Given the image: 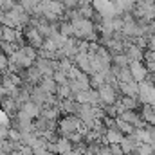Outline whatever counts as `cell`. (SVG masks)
I'll return each instance as SVG.
<instances>
[{"label": "cell", "instance_id": "obj_1", "mask_svg": "<svg viewBox=\"0 0 155 155\" xmlns=\"http://www.w3.org/2000/svg\"><path fill=\"white\" fill-rule=\"evenodd\" d=\"M83 130V123L78 114H63L58 119V134L63 137H69L71 134Z\"/></svg>", "mask_w": 155, "mask_h": 155}, {"label": "cell", "instance_id": "obj_2", "mask_svg": "<svg viewBox=\"0 0 155 155\" xmlns=\"http://www.w3.org/2000/svg\"><path fill=\"white\" fill-rule=\"evenodd\" d=\"M22 31H24V38H25V43L40 51V49H41V45H43V41H45V36L40 33V31L36 29V27H35V25H33V24L25 25Z\"/></svg>", "mask_w": 155, "mask_h": 155}, {"label": "cell", "instance_id": "obj_3", "mask_svg": "<svg viewBox=\"0 0 155 155\" xmlns=\"http://www.w3.org/2000/svg\"><path fill=\"white\" fill-rule=\"evenodd\" d=\"M139 101L143 105H155V85L150 79L139 81Z\"/></svg>", "mask_w": 155, "mask_h": 155}, {"label": "cell", "instance_id": "obj_4", "mask_svg": "<svg viewBox=\"0 0 155 155\" xmlns=\"http://www.w3.org/2000/svg\"><path fill=\"white\" fill-rule=\"evenodd\" d=\"M97 92H99V99H101V107L103 105H112V103H116L117 99H119V88H116L114 85H110V83H103L99 88H97Z\"/></svg>", "mask_w": 155, "mask_h": 155}, {"label": "cell", "instance_id": "obj_5", "mask_svg": "<svg viewBox=\"0 0 155 155\" xmlns=\"http://www.w3.org/2000/svg\"><path fill=\"white\" fill-rule=\"evenodd\" d=\"M139 139L134 135V134H130V135H124L123 137V141H121V148H123V152L126 155H137V148H139Z\"/></svg>", "mask_w": 155, "mask_h": 155}, {"label": "cell", "instance_id": "obj_6", "mask_svg": "<svg viewBox=\"0 0 155 155\" xmlns=\"http://www.w3.org/2000/svg\"><path fill=\"white\" fill-rule=\"evenodd\" d=\"M123 137H124V134H123L119 128L110 126V128H107V134L103 135V143H105V144H121Z\"/></svg>", "mask_w": 155, "mask_h": 155}, {"label": "cell", "instance_id": "obj_7", "mask_svg": "<svg viewBox=\"0 0 155 155\" xmlns=\"http://www.w3.org/2000/svg\"><path fill=\"white\" fill-rule=\"evenodd\" d=\"M128 67H130L132 76L135 78V81H143V79H146L148 72H150L143 61H130V65H128Z\"/></svg>", "mask_w": 155, "mask_h": 155}, {"label": "cell", "instance_id": "obj_8", "mask_svg": "<svg viewBox=\"0 0 155 155\" xmlns=\"http://www.w3.org/2000/svg\"><path fill=\"white\" fill-rule=\"evenodd\" d=\"M74 65L79 67V71H83L85 74H92V65H90V56L88 52H78L74 58Z\"/></svg>", "mask_w": 155, "mask_h": 155}, {"label": "cell", "instance_id": "obj_9", "mask_svg": "<svg viewBox=\"0 0 155 155\" xmlns=\"http://www.w3.org/2000/svg\"><path fill=\"white\" fill-rule=\"evenodd\" d=\"M124 54L130 58V61H144V49H141L135 43H128L124 49Z\"/></svg>", "mask_w": 155, "mask_h": 155}, {"label": "cell", "instance_id": "obj_10", "mask_svg": "<svg viewBox=\"0 0 155 155\" xmlns=\"http://www.w3.org/2000/svg\"><path fill=\"white\" fill-rule=\"evenodd\" d=\"M119 92L121 96H130V97H139V81H128V83H119Z\"/></svg>", "mask_w": 155, "mask_h": 155}, {"label": "cell", "instance_id": "obj_11", "mask_svg": "<svg viewBox=\"0 0 155 155\" xmlns=\"http://www.w3.org/2000/svg\"><path fill=\"white\" fill-rule=\"evenodd\" d=\"M49 96H51V94H47L40 85H35L33 90H31V101H35L36 105H40V107H43V105L47 103Z\"/></svg>", "mask_w": 155, "mask_h": 155}, {"label": "cell", "instance_id": "obj_12", "mask_svg": "<svg viewBox=\"0 0 155 155\" xmlns=\"http://www.w3.org/2000/svg\"><path fill=\"white\" fill-rule=\"evenodd\" d=\"M56 148H58V153H60V155H65L67 152H71V150L74 148V143H72L69 137L60 135V137H58V141H56Z\"/></svg>", "mask_w": 155, "mask_h": 155}, {"label": "cell", "instance_id": "obj_13", "mask_svg": "<svg viewBox=\"0 0 155 155\" xmlns=\"http://www.w3.org/2000/svg\"><path fill=\"white\" fill-rule=\"evenodd\" d=\"M38 85L45 90V92H47V94H56V90H58V83H56V79H54V78H47V76H45Z\"/></svg>", "mask_w": 155, "mask_h": 155}, {"label": "cell", "instance_id": "obj_14", "mask_svg": "<svg viewBox=\"0 0 155 155\" xmlns=\"http://www.w3.org/2000/svg\"><path fill=\"white\" fill-rule=\"evenodd\" d=\"M116 128H119L124 135H130V134H134L135 132V126L134 124H130V123H126L124 119H121V117H116Z\"/></svg>", "mask_w": 155, "mask_h": 155}, {"label": "cell", "instance_id": "obj_15", "mask_svg": "<svg viewBox=\"0 0 155 155\" xmlns=\"http://www.w3.org/2000/svg\"><path fill=\"white\" fill-rule=\"evenodd\" d=\"M121 103L124 105V108H126V110H137V107H139V97L121 96Z\"/></svg>", "mask_w": 155, "mask_h": 155}, {"label": "cell", "instance_id": "obj_16", "mask_svg": "<svg viewBox=\"0 0 155 155\" xmlns=\"http://www.w3.org/2000/svg\"><path fill=\"white\" fill-rule=\"evenodd\" d=\"M144 65L150 72H155V51H150V49L144 51Z\"/></svg>", "mask_w": 155, "mask_h": 155}, {"label": "cell", "instance_id": "obj_17", "mask_svg": "<svg viewBox=\"0 0 155 155\" xmlns=\"http://www.w3.org/2000/svg\"><path fill=\"white\" fill-rule=\"evenodd\" d=\"M112 63H116L119 67H128L130 65V58L124 52H117V54H112Z\"/></svg>", "mask_w": 155, "mask_h": 155}, {"label": "cell", "instance_id": "obj_18", "mask_svg": "<svg viewBox=\"0 0 155 155\" xmlns=\"http://www.w3.org/2000/svg\"><path fill=\"white\" fill-rule=\"evenodd\" d=\"M155 150L152 144H148V143H141L139 144V148H137V155H153Z\"/></svg>", "mask_w": 155, "mask_h": 155}, {"label": "cell", "instance_id": "obj_19", "mask_svg": "<svg viewBox=\"0 0 155 155\" xmlns=\"http://www.w3.org/2000/svg\"><path fill=\"white\" fill-rule=\"evenodd\" d=\"M7 71H9V56L0 51V74H4Z\"/></svg>", "mask_w": 155, "mask_h": 155}, {"label": "cell", "instance_id": "obj_20", "mask_svg": "<svg viewBox=\"0 0 155 155\" xmlns=\"http://www.w3.org/2000/svg\"><path fill=\"white\" fill-rule=\"evenodd\" d=\"M52 78L56 79V83H58V85H67V83H69V74H67V72H63V71H56Z\"/></svg>", "mask_w": 155, "mask_h": 155}, {"label": "cell", "instance_id": "obj_21", "mask_svg": "<svg viewBox=\"0 0 155 155\" xmlns=\"http://www.w3.org/2000/svg\"><path fill=\"white\" fill-rule=\"evenodd\" d=\"M96 155H114V153H112V150H110V144H105V143H103V144L99 146V150H97Z\"/></svg>", "mask_w": 155, "mask_h": 155}, {"label": "cell", "instance_id": "obj_22", "mask_svg": "<svg viewBox=\"0 0 155 155\" xmlns=\"http://www.w3.org/2000/svg\"><path fill=\"white\" fill-rule=\"evenodd\" d=\"M110 150H112V153L114 155H126L124 152H123L121 144H110Z\"/></svg>", "mask_w": 155, "mask_h": 155}, {"label": "cell", "instance_id": "obj_23", "mask_svg": "<svg viewBox=\"0 0 155 155\" xmlns=\"http://www.w3.org/2000/svg\"><path fill=\"white\" fill-rule=\"evenodd\" d=\"M65 155H83V152H79V150H76V148H72L71 152H67Z\"/></svg>", "mask_w": 155, "mask_h": 155}, {"label": "cell", "instance_id": "obj_24", "mask_svg": "<svg viewBox=\"0 0 155 155\" xmlns=\"http://www.w3.org/2000/svg\"><path fill=\"white\" fill-rule=\"evenodd\" d=\"M146 79H150L152 83L155 85V72H148V76H146Z\"/></svg>", "mask_w": 155, "mask_h": 155}, {"label": "cell", "instance_id": "obj_25", "mask_svg": "<svg viewBox=\"0 0 155 155\" xmlns=\"http://www.w3.org/2000/svg\"><path fill=\"white\" fill-rule=\"evenodd\" d=\"M152 36H155V20H152Z\"/></svg>", "mask_w": 155, "mask_h": 155}, {"label": "cell", "instance_id": "obj_26", "mask_svg": "<svg viewBox=\"0 0 155 155\" xmlns=\"http://www.w3.org/2000/svg\"><path fill=\"white\" fill-rule=\"evenodd\" d=\"M143 2H146V4H150V5H152V4H155V0H143Z\"/></svg>", "mask_w": 155, "mask_h": 155}, {"label": "cell", "instance_id": "obj_27", "mask_svg": "<svg viewBox=\"0 0 155 155\" xmlns=\"http://www.w3.org/2000/svg\"><path fill=\"white\" fill-rule=\"evenodd\" d=\"M4 141H5V139H2V137H0V150H2V144H4Z\"/></svg>", "mask_w": 155, "mask_h": 155}]
</instances>
